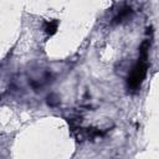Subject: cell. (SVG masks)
<instances>
[{
  "instance_id": "obj_1",
  "label": "cell",
  "mask_w": 159,
  "mask_h": 159,
  "mask_svg": "<svg viewBox=\"0 0 159 159\" xmlns=\"http://www.w3.org/2000/svg\"><path fill=\"white\" fill-rule=\"evenodd\" d=\"M147 71H148V58L139 57V60L132 67V71L128 76L127 84H128V89L130 92H137L140 88V86L147 76Z\"/></svg>"
},
{
  "instance_id": "obj_2",
  "label": "cell",
  "mask_w": 159,
  "mask_h": 159,
  "mask_svg": "<svg viewBox=\"0 0 159 159\" xmlns=\"http://www.w3.org/2000/svg\"><path fill=\"white\" fill-rule=\"evenodd\" d=\"M57 26H58V21L57 20H50V21H45L43 22V31L47 35H53L57 31Z\"/></svg>"
},
{
  "instance_id": "obj_3",
  "label": "cell",
  "mask_w": 159,
  "mask_h": 159,
  "mask_svg": "<svg viewBox=\"0 0 159 159\" xmlns=\"http://www.w3.org/2000/svg\"><path fill=\"white\" fill-rule=\"evenodd\" d=\"M132 14V9L130 7H125V9H123V10H120V12L113 19L114 20V22L117 24V22H122L123 20H125L129 15Z\"/></svg>"
}]
</instances>
